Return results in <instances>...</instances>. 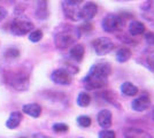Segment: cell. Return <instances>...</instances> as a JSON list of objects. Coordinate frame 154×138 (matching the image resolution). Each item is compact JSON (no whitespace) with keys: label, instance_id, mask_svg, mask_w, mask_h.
I'll return each mask as SVG.
<instances>
[{"label":"cell","instance_id":"7a4b0ae2","mask_svg":"<svg viewBox=\"0 0 154 138\" xmlns=\"http://www.w3.org/2000/svg\"><path fill=\"white\" fill-rule=\"evenodd\" d=\"M4 78L8 85L17 91H26L30 84V74L24 66L6 69L4 72Z\"/></svg>","mask_w":154,"mask_h":138},{"label":"cell","instance_id":"2e32d148","mask_svg":"<svg viewBox=\"0 0 154 138\" xmlns=\"http://www.w3.org/2000/svg\"><path fill=\"white\" fill-rule=\"evenodd\" d=\"M146 31V26L139 21H131L129 24V32L132 36H139Z\"/></svg>","mask_w":154,"mask_h":138},{"label":"cell","instance_id":"7c38bea8","mask_svg":"<svg viewBox=\"0 0 154 138\" xmlns=\"http://www.w3.org/2000/svg\"><path fill=\"white\" fill-rule=\"evenodd\" d=\"M141 15L145 20L154 21V0H147L140 7Z\"/></svg>","mask_w":154,"mask_h":138},{"label":"cell","instance_id":"d6a6232c","mask_svg":"<svg viewBox=\"0 0 154 138\" xmlns=\"http://www.w3.org/2000/svg\"><path fill=\"white\" fill-rule=\"evenodd\" d=\"M152 118H153V120H154V112H153V114H152Z\"/></svg>","mask_w":154,"mask_h":138},{"label":"cell","instance_id":"603a6c76","mask_svg":"<svg viewBox=\"0 0 154 138\" xmlns=\"http://www.w3.org/2000/svg\"><path fill=\"white\" fill-rule=\"evenodd\" d=\"M144 65L149 68V70H154V50H151V52L147 54Z\"/></svg>","mask_w":154,"mask_h":138},{"label":"cell","instance_id":"3957f363","mask_svg":"<svg viewBox=\"0 0 154 138\" xmlns=\"http://www.w3.org/2000/svg\"><path fill=\"white\" fill-rule=\"evenodd\" d=\"M81 37V31L77 26L63 24L54 35V44L60 50H66L72 46Z\"/></svg>","mask_w":154,"mask_h":138},{"label":"cell","instance_id":"4fadbf2b","mask_svg":"<svg viewBox=\"0 0 154 138\" xmlns=\"http://www.w3.org/2000/svg\"><path fill=\"white\" fill-rule=\"evenodd\" d=\"M22 113L21 112H17V111H14V112L11 113V115H9V118L7 120L6 122V127L8 129H15V128H17L21 123V121H22Z\"/></svg>","mask_w":154,"mask_h":138},{"label":"cell","instance_id":"52a82bcc","mask_svg":"<svg viewBox=\"0 0 154 138\" xmlns=\"http://www.w3.org/2000/svg\"><path fill=\"white\" fill-rule=\"evenodd\" d=\"M51 79L59 85H68L70 84L72 78H71V74L67 69H57L52 72Z\"/></svg>","mask_w":154,"mask_h":138},{"label":"cell","instance_id":"ba28073f","mask_svg":"<svg viewBox=\"0 0 154 138\" xmlns=\"http://www.w3.org/2000/svg\"><path fill=\"white\" fill-rule=\"evenodd\" d=\"M97 13H98V6H97L96 2H93V1H88L85 5H83L82 8H79L81 20H92L96 16Z\"/></svg>","mask_w":154,"mask_h":138},{"label":"cell","instance_id":"44dd1931","mask_svg":"<svg viewBox=\"0 0 154 138\" xmlns=\"http://www.w3.org/2000/svg\"><path fill=\"white\" fill-rule=\"evenodd\" d=\"M91 103V97L86 92H81L77 97V104L81 107H88Z\"/></svg>","mask_w":154,"mask_h":138},{"label":"cell","instance_id":"8fae6325","mask_svg":"<svg viewBox=\"0 0 154 138\" xmlns=\"http://www.w3.org/2000/svg\"><path fill=\"white\" fill-rule=\"evenodd\" d=\"M112 112L108 109H101L100 112L98 113V123L103 129H108L109 127L112 125Z\"/></svg>","mask_w":154,"mask_h":138},{"label":"cell","instance_id":"ac0fdd59","mask_svg":"<svg viewBox=\"0 0 154 138\" xmlns=\"http://www.w3.org/2000/svg\"><path fill=\"white\" fill-rule=\"evenodd\" d=\"M70 57L71 59H74L75 61L77 62H81L84 58V46L81 45V44H76V45H74L72 47L70 48Z\"/></svg>","mask_w":154,"mask_h":138},{"label":"cell","instance_id":"d6986e66","mask_svg":"<svg viewBox=\"0 0 154 138\" xmlns=\"http://www.w3.org/2000/svg\"><path fill=\"white\" fill-rule=\"evenodd\" d=\"M121 91H122L124 96L134 97V96H136L138 93V87L135 84L130 83V82H125V83H123L122 85H121Z\"/></svg>","mask_w":154,"mask_h":138},{"label":"cell","instance_id":"ffe728a7","mask_svg":"<svg viewBox=\"0 0 154 138\" xmlns=\"http://www.w3.org/2000/svg\"><path fill=\"white\" fill-rule=\"evenodd\" d=\"M131 57V51L127 47H121L117 52H116V60L119 62H127Z\"/></svg>","mask_w":154,"mask_h":138},{"label":"cell","instance_id":"1f68e13d","mask_svg":"<svg viewBox=\"0 0 154 138\" xmlns=\"http://www.w3.org/2000/svg\"><path fill=\"white\" fill-rule=\"evenodd\" d=\"M32 138H50V137H46V136H43V135H38V133H37V135H33Z\"/></svg>","mask_w":154,"mask_h":138},{"label":"cell","instance_id":"9c48e42d","mask_svg":"<svg viewBox=\"0 0 154 138\" xmlns=\"http://www.w3.org/2000/svg\"><path fill=\"white\" fill-rule=\"evenodd\" d=\"M151 106V99L147 94H141L140 97L136 98L132 104H131V108L136 111V112H144L146 111L148 107Z\"/></svg>","mask_w":154,"mask_h":138},{"label":"cell","instance_id":"7402d4cb","mask_svg":"<svg viewBox=\"0 0 154 138\" xmlns=\"http://www.w3.org/2000/svg\"><path fill=\"white\" fill-rule=\"evenodd\" d=\"M42 38H43V32H42V30H39V29L32 30L31 32L29 33V39H30V41H32V43H38Z\"/></svg>","mask_w":154,"mask_h":138},{"label":"cell","instance_id":"cb8c5ba5","mask_svg":"<svg viewBox=\"0 0 154 138\" xmlns=\"http://www.w3.org/2000/svg\"><path fill=\"white\" fill-rule=\"evenodd\" d=\"M91 122H92L91 118L89 116H86V115H81V116L77 118V123L82 128H89L91 125Z\"/></svg>","mask_w":154,"mask_h":138},{"label":"cell","instance_id":"484cf974","mask_svg":"<svg viewBox=\"0 0 154 138\" xmlns=\"http://www.w3.org/2000/svg\"><path fill=\"white\" fill-rule=\"evenodd\" d=\"M68 125L64 124V123H55L53 125V131L58 132V133H62V132L68 131Z\"/></svg>","mask_w":154,"mask_h":138},{"label":"cell","instance_id":"5b68a950","mask_svg":"<svg viewBox=\"0 0 154 138\" xmlns=\"http://www.w3.org/2000/svg\"><path fill=\"white\" fill-rule=\"evenodd\" d=\"M125 21L121 15H116V14H108L107 16H105L103 20V29L107 32H116L120 31L124 28Z\"/></svg>","mask_w":154,"mask_h":138},{"label":"cell","instance_id":"30bf717a","mask_svg":"<svg viewBox=\"0 0 154 138\" xmlns=\"http://www.w3.org/2000/svg\"><path fill=\"white\" fill-rule=\"evenodd\" d=\"M63 13L67 19L70 21H78L81 20V14H79V7L78 6H72L67 2H63Z\"/></svg>","mask_w":154,"mask_h":138},{"label":"cell","instance_id":"8992f818","mask_svg":"<svg viewBox=\"0 0 154 138\" xmlns=\"http://www.w3.org/2000/svg\"><path fill=\"white\" fill-rule=\"evenodd\" d=\"M92 45L94 48V52L98 55H106V54L112 52L115 47L113 40L109 39L108 37H99V38L93 40Z\"/></svg>","mask_w":154,"mask_h":138},{"label":"cell","instance_id":"4316f807","mask_svg":"<svg viewBox=\"0 0 154 138\" xmlns=\"http://www.w3.org/2000/svg\"><path fill=\"white\" fill-rule=\"evenodd\" d=\"M99 138H116V133L108 129H103L99 132Z\"/></svg>","mask_w":154,"mask_h":138},{"label":"cell","instance_id":"4dcf8cb0","mask_svg":"<svg viewBox=\"0 0 154 138\" xmlns=\"http://www.w3.org/2000/svg\"><path fill=\"white\" fill-rule=\"evenodd\" d=\"M83 1L84 0H66L64 2H67V4H69V5H72V6H78V5H81Z\"/></svg>","mask_w":154,"mask_h":138},{"label":"cell","instance_id":"277c9868","mask_svg":"<svg viewBox=\"0 0 154 138\" xmlns=\"http://www.w3.org/2000/svg\"><path fill=\"white\" fill-rule=\"evenodd\" d=\"M35 29V26L30 20H28L26 17H16L15 20L11 23L9 30L11 32L15 35V36H24L28 35V32H31Z\"/></svg>","mask_w":154,"mask_h":138},{"label":"cell","instance_id":"e0dca14e","mask_svg":"<svg viewBox=\"0 0 154 138\" xmlns=\"http://www.w3.org/2000/svg\"><path fill=\"white\" fill-rule=\"evenodd\" d=\"M48 16V9H47V1L46 0H39L37 8H36V17L39 20H45Z\"/></svg>","mask_w":154,"mask_h":138},{"label":"cell","instance_id":"5bb4252c","mask_svg":"<svg viewBox=\"0 0 154 138\" xmlns=\"http://www.w3.org/2000/svg\"><path fill=\"white\" fill-rule=\"evenodd\" d=\"M22 111H23V113L28 114L29 116L37 118L42 114V107L38 104H26L22 107Z\"/></svg>","mask_w":154,"mask_h":138},{"label":"cell","instance_id":"83f0119b","mask_svg":"<svg viewBox=\"0 0 154 138\" xmlns=\"http://www.w3.org/2000/svg\"><path fill=\"white\" fill-rule=\"evenodd\" d=\"M78 29H79L81 32H90L91 30H92V24H91L89 21H86V22L83 23Z\"/></svg>","mask_w":154,"mask_h":138},{"label":"cell","instance_id":"6da1fadb","mask_svg":"<svg viewBox=\"0 0 154 138\" xmlns=\"http://www.w3.org/2000/svg\"><path fill=\"white\" fill-rule=\"evenodd\" d=\"M112 72V68L108 63H97L92 66L90 72L84 77L83 83L86 90L103 89L107 85V78Z\"/></svg>","mask_w":154,"mask_h":138},{"label":"cell","instance_id":"f546056e","mask_svg":"<svg viewBox=\"0 0 154 138\" xmlns=\"http://www.w3.org/2000/svg\"><path fill=\"white\" fill-rule=\"evenodd\" d=\"M7 14H8V12L6 11V8H4L2 6H0V22L6 19Z\"/></svg>","mask_w":154,"mask_h":138},{"label":"cell","instance_id":"d4e9b609","mask_svg":"<svg viewBox=\"0 0 154 138\" xmlns=\"http://www.w3.org/2000/svg\"><path fill=\"white\" fill-rule=\"evenodd\" d=\"M19 57H20V51L17 48H14V47L8 48L6 52H5V58H7V59H16Z\"/></svg>","mask_w":154,"mask_h":138},{"label":"cell","instance_id":"9a60e30c","mask_svg":"<svg viewBox=\"0 0 154 138\" xmlns=\"http://www.w3.org/2000/svg\"><path fill=\"white\" fill-rule=\"evenodd\" d=\"M124 137L125 138H153L149 133H147L140 129H135V128H129L124 130Z\"/></svg>","mask_w":154,"mask_h":138},{"label":"cell","instance_id":"f1b7e54d","mask_svg":"<svg viewBox=\"0 0 154 138\" xmlns=\"http://www.w3.org/2000/svg\"><path fill=\"white\" fill-rule=\"evenodd\" d=\"M145 39L148 44L154 45V32H146L145 33Z\"/></svg>","mask_w":154,"mask_h":138}]
</instances>
